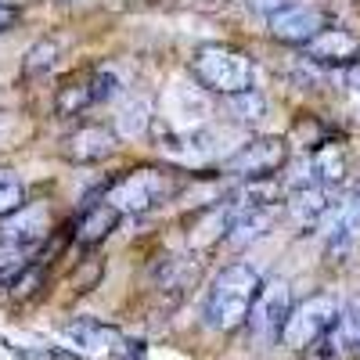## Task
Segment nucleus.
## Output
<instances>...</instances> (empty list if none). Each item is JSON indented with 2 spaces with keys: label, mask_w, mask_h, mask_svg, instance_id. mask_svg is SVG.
<instances>
[{
  "label": "nucleus",
  "mask_w": 360,
  "mask_h": 360,
  "mask_svg": "<svg viewBox=\"0 0 360 360\" xmlns=\"http://www.w3.org/2000/svg\"><path fill=\"white\" fill-rule=\"evenodd\" d=\"M263 281L249 263H231L213 278L202 303V324L209 332H234V328L249 324L252 303L259 295Z\"/></svg>",
  "instance_id": "f257e3e1"
},
{
  "label": "nucleus",
  "mask_w": 360,
  "mask_h": 360,
  "mask_svg": "<svg viewBox=\"0 0 360 360\" xmlns=\"http://www.w3.org/2000/svg\"><path fill=\"white\" fill-rule=\"evenodd\" d=\"M191 76L209 94L231 98L238 90H249L256 79V62L231 44H202L191 54Z\"/></svg>",
  "instance_id": "f03ea898"
},
{
  "label": "nucleus",
  "mask_w": 360,
  "mask_h": 360,
  "mask_svg": "<svg viewBox=\"0 0 360 360\" xmlns=\"http://www.w3.org/2000/svg\"><path fill=\"white\" fill-rule=\"evenodd\" d=\"M180 188V180L169 169H134L108 184V198L119 213H148L155 205H166Z\"/></svg>",
  "instance_id": "7ed1b4c3"
},
{
  "label": "nucleus",
  "mask_w": 360,
  "mask_h": 360,
  "mask_svg": "<svg viewBox=\"0 0 360 360\" xmlns=\"http://www.w3.org/2000/svg\"><path fill=\"white\" fill-rule=\"evenodd\" d=\"M62 342L79 353L83 360H130L137 353V342H127V335L115 324H105L98 317H72L62 324Z\"/></svg>",
  "instance_id": "20e7f679"
},
{
  "label": "nucleus",
  "mask_w": 360,
  "mask_h": 360,
  "mask_svg": "<svg viewBox=\"0 0 360 360\" xmlns=\"http://www.w3.org/2000/svg\"><path fill=\"white\" fill-rule=\"evenodd\" d=\"M339 314H342V307H339V299L332 292H314V295L303 299V303L292 307L281 342L288 349H310L335 328Z\"/></svg>",
  "instance_id": "39448f33"
},
{
  "label": "nucleus",
  "mask_w": 360,
  "mask_h": 360,
  "mask_svg": "<svg viewBox=\"0 0 360 360\" xmlns=\"http://www.w3.org/2000/svg\"><path fill=\"white\" fill-rule=\"evenodd\" d=\"M285 159H288V141L285 137H252V141L238 144L220 162V169L242 176V180H256V176H274V169H281Z\"/></svg>",
  "instance_id": "423d86ee"
},
{
  "label": "nucleus",
  "mask_w": 360,
  "mask_h": 360,
  "mask_svg": "<svg viewBox=\"0 0 360 360\" xmlns=\"http://www.w3.org/2000/svg\"><path fill=\"white\" fill-rule=\"evenodd\" d=\"M288 314H292L288 281H285V278H270V281L259 288L256 303H252L249 332L256 335V342H281L285 324H288Z\"/></svg>",
  "instance_id": "0eeeda50"
},
{
  "label": "nucleus",
  "mask_w": 360,
  "mask_h": 360,
  "mask_svg": "<svg viewBox=\"0 0 360 360\" xmlns=\"http://www.w3.org/2000/svg\"><path fill=\"white\" fill-rule=\"evenodd\" d=\"M266 29H270V37L281 40V44L310 47L324 29H332V18H328V11H321L317 4H288L278 15L266 18Z\"/></svg>",
  "instance_id": "6e6552de"
},
{
  "label": "nucleus",
  "mask_w": 360,
  "mask_h": 360,
  "mask_svg": "<svg viewBox=\"0 0 360 360\" xmlns=\"http://www.w3.org/2000/svg\"><path fill=\"white\" fill-rule=\"evenodd\" d=\"M321 234H324L328 249H349L360 238V180L332 202V209H328V217L321 224Z\"/></svg>",
  "instance_id": "1a4fd4ad"
},
{
  "label": "nucleus",
  "mask_w": 360,
  "mask_h": 360,
  "mask_svg": "<svg viewBox=\"0 0 360 360\" xmlns=\"http://www.w3.org/2000/svg\"><path fill=\"white\" fill-rule=\"evenodd\" d=\"M47 227H51V220H47L44 205H22V209H15L11 217L0 220V245L33 252L47 238Z\"/></svg>",
  "instance_id": "9d476101"
},
{
  "label": "nucleus",
  "mask_w": 360,
  "mask_h": 360,
  "mask_svg": "<svg viewBox=\"0 0 360 360\" xmlns=\"http://www.w3.org/2000/svg\"><path fill=\"white\" fill-rule=\"evenodd\" d=\"M159 152L176 166H202L217 155V134L209 130H159Z\"/></svg>",
  "instance_id": "9b49d317"
},
{
  "label": "nucleus",
  "mask_w": 360,
  "mask_h": 360,
  "mask_svg": "<svg viewBox=\"0 0 360 360\" xmlns=\"http://www.w3.org/2000/svg\"><path fill=\"white\" fill-rule=\"evenodd\" d=\"M112 148H115V130L108 123H79L62 141V152L72 162H101L105 155H112Z\"/></svg>",
  "instance_id": "f8f14e48"
},
{
  "label": "nucleus",
  "mask_w": 360,
  "mask_h": 360,
  "mask_svg": "<svg viewBox=\"0 0 360 360\" xmlns=\"http://www.w3.org/2000/svg\"><path fill=\"white\" fill-rule=\"evenodd\" d=\"M356 54L360 40L346 29H324L310 47H303V58L314 65H356Z\"/></svg>",
  "instance_id": "ddd939ff"
},
{
  "label": "nucleus",
  "mask_w": 360,
  "mask_h": 360,
  "mask_svg": "<svg viewBox=\"0 0 360 360\" xmlns=\"http://www.w3.org/2000/svg\"><path fill=\"white\" fill-rule=\"evenodd\" d=\"M227 213V209H224ZM274 217H278V205H263V209H234V213H227V242L234 249H245L252 242H259V238L274 227Z\"/></svg>",
  "instance_id": "4468645a"
},
{
  "label": "nucleus",
  "mask_w": 360,
  "mask_h": 360,
  "mask_svg": "<svg viewBox=\"0 0 360 360\" xmlns=\"http://www.w3.org/2000/svg\"><path fill=\"white\" fill-rule=\"evenodd\" d=\"M332 202H335L332 188L314 184V188L288 191L285 209H288V217H292L299 227H321V224H324V217H328V209H332Z\"/></svg>",
  "instance_id": "2eb2a0df"
},
{
  "label": "nucleus",
  "mask_w": 360,
  "mask_h": 360,
  "mask_svg": "<svg viewBox=\"0 0 360 360\" xmlns=\"http://www.w3.org/2000/svg\"><path fill=\"white\" fill-rule=\"evenodd\" d=\"M119 220H123V213H119L112 202H90L79 213L72 234H76L79 245H98V242H105V238L119 227Z\"/></svg>",
  "instance_id": "dca6fc26"
},
{
  "label": "nucleus",
  "mask_w": 360,
  "mask_h": 360,
  "mask_svg": "<svg viewBox=\"0 0 360 360\" xmlns=\"http://www.w3.org/2000/svg\"><path fill=\"white\" fill-rule=\"evenodd\" d=\"M317 346H321V356L324 360H339V356L360 353V307H346L339 314L335 328Z\"/></svg>",
  "instance_id": "f3484780"
},
{
  "label": "nucleus",
  "mask_w": 360,
  "mask_h": 360,
  "mask_svg": "<svg viewBox=\"0 0 360 360\" xmlns=\"http://www.w3.org/2000/svg\"><path fill=\"white\" fill-rule=\"evenodd\" d=\"M307 159H310L314 184H321V188H335V184H342V176H346V155H342V148H339V144L328 141V144L314 148Z\"/></svg>",
  "instance_id": "a211bd4d"
},
{
  "label": "nucleus",
  "mask_w": 360,
  "mask_h": 360,
  "mask_svg": "<svg viewBox=\"0 0 360 360\" xmlns=\"http://www.w3.org/2000/svg\"><path fill=\"white\" fill-rule=\"evenodd\" d=\"M54 108H58V115H65V119L83 115L86 108H94V90H90V72H86V76H72V79H65L62 86H58Z\"/></svg>",
  "instance_id": "6ab92c4d"
},
{
  "label": "nucleus",
  "mask_w": 360,
  "mask_h": 360,
  "mask_svg": "<svg viewBox=\"0 0 360 360\" xmlns=\"http://www.w3.org/2000/svg\"><path fill=\"white\" fill-rule=\"evenodd\" d=\"M224 105H227V112H231L234 123H259V119L266 115V98L259 94L256 86L238 90V94L224 98Z\"/></svg>",
  "instance_id": "aec40b11"
},
{
  "label": "nucleus",
  "mask_w": 360,
  "mask_h": 360,
  "mask_svg": "<svg viewBox=\"0 0 360 360\" xmlns=\"http://www.w3.org/2000/svg\"><path fill=\"white\" fill-rule=\"evenodd\" d=\"M152 127H155V115H152V101L148 98H134L119 112V134H127V137H141Z\"/></svg>",
  "instance_id": "412c9836"
},
{
  "label": "nucleus",
  "mask_w": 360,
  "mask_h": 360,
  "mask_svg": "<svg viewBox=\"0 0 360 360\" xmlns=\"http://www.w3.org/2000/svg\"><path fill=\"white\" fill-rule=\"evenodd\" d=\"M25 205V184L15 169H0V220Z\"/></svg>",
  "instance_id": "4be33fe9"
},
{
  "label": "nucleus",
  "mask_w": 360,
  "mask_h": 360,
  "mask_svg": "<svg viewBox=\"0 0 360 360\" xmlns=\"http://www.w3.org/2000/svg\"><path fill=\"white\" fill-rule=\"evenodd\" d=\"M54 62H58V44L54 40H37L33 47H29V54H25L22 72L25 76H44V72L54 69Z\"/></svg>",
  "instance_id": "5701e85b"
},
{
  "label": "nucleus",
  "mask_w": 360,
  "mask_h": 360,
  "mask_svg": "<svg viewBox=\"0 0 360 360\" xmlns=\"http://www.w3.org/2000/svg\"><path fill=\"white\" fill-rule=\"evenodd\" d=\"M90 90H94V105H108L123 94V79H119V72L112 65H101L90 72Z\"/></svg>",
  "instance_id": "b1692460"
},
{
  "label": "nucleus",
  "mask_w": 360,
  "mask_h": 360,
  "mask_svg": "<svg viewBox=\"0 0 360 360\" xmlns=\"http://www.w3.org/2000/svg\"><path fill=\"white\" fill-rule=\"evenodd\" d=\"M33 252H22V249H4L0 245V288H11L29 266H33V259H29Z\"/></svg>",
  "instance_id": "393cba45"
},
{
  "label": "nucleus",
  "mask_w": 360,
  "mask_h": 360,
  "mask_svg": "<svg viewBox=\"0 0 360 360\" xmlns=\"http://www.w3.org/2000/svg\"><path fill=\"white\" fill-rule=\"evenodd\" d=\"M15 360H83L69 346H15Z\"/></svg>",
  "instance_id": "a878e982"
},
{
  "label": "nucleus",
  "mask_w": 360,
  "mask_h": 360,
  "mask_svg": "<svg viewBox=\"0 0 360 360\" xmlns=\"http://www.w3.org/2000/svg\"><path fill=\"white\" fill-rule=\"evenodd\" d=\"M288 4H295V0H252V8H259L266 18H270V15H278V11L288 8Z\"/></svg>",
  "instance_id": "bb28decb"
},
{
  "label": "nucleus",
  "mask_w": 360,
  "mask_h": 360,
  "mask_svg": "<svg viewBox=\"0 0 360 360\" xmlns=\"http://www.w3.org/2000/svg\"><path fill=\"white\" fill-rule=\"evenodd\" d=\"M346 86H349V94H353L356 105H360V65H349V69H346Z\"/></svg>",
  "instance_id": "cd10ccee"
},
{
  "label": "nucleus",
  "mask_w": 360,
  "mask_h": 360,
  "mask_svg": "<svg viewBox=\"0 0 360 360\" xmlns=\"http://www.w3.org/2000/svg\"><path fill=\"white\" fill-rule=\"evenodd\" d=\"M8 25H15V8H8L4 0H0V33H4Z\"/></svg>",
  "instance_id": "c85d7f7f"
},
{
  "label": "nucleus",
  "mask_w": 360,
  "mask_h": 360,
  "mask_svg": "<svg viewBox=\"0 0 360 360\" xmlns=\"http://www.w3.org/2000/svg\"><path fill=\"white\" fill-rule=\"evenodd\" d=\"M65 4H69V0H65Z\"/></svg>",
  "instance_id": "c756f323"
}]
</instances>
